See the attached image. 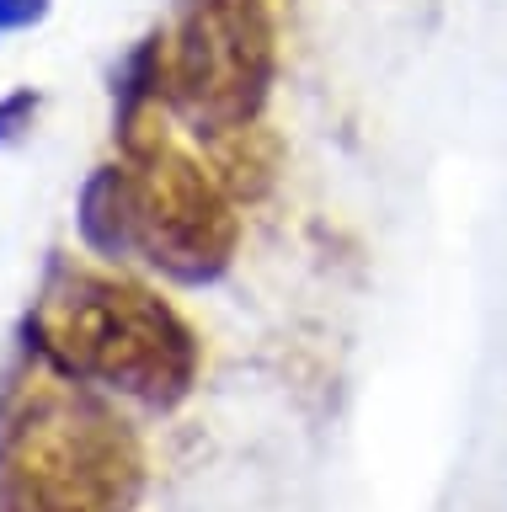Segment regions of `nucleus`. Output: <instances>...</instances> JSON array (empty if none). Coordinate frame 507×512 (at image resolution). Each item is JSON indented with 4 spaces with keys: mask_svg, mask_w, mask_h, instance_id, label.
<instances>
[{
    "mask_svg": "<svg viewBox=\"0 0 507 512\" xmlns=\"http://www.w3.org/2000/svg\"><path fill=\"white\" fill-rule=\"evenodd\" d=\"M43 368L145 416H177L203 384V331L129 267L54 251L17 326Z\"/></svg>",
    "mask_w": 507,
    "mask_h": 512,
    "instance_id": "obj_1",
    "label": "nucleus"
},
{
    "mask_svg": "<svg viewBox=\"0 0 507 512\" xmlns=\"http://www.w3.org/2000/svg\"><path fill=\"white\" fill-rule=\"evenodd\" d=\"M150 448L129 406L43 368H0V512H139Z\"/></svg>",
    "mask_w": 507,
    "mask_h": 512,
    "instance_id": "obj_2",
    "label": "nucleus"
},
{
    "mask_svg": "<svg viewBox=\"0 0 507 512\" xmlns=\"http://www.w3.org/2000/svg\"><path fill=\"white\" fill-rule=\"evenodd\" d=\"M81 251L113 267H145L171 288H214L235 272L246 208L219 187L209 160L177 134L107 155L75 192Z\"/></svg>",
    "mask_w": 507,
    "mask_h": 512,
    "instance_id": "obj_3",
    "label": "nucleus"
},
{
    "mask_svg": "<svg viewBox=\"0 0 507 512\" xmlns=\"http://www.w3.org/2000/svg\"><path fill=\"white\" fill-rule=\"evenodd\" d=\"M171 38V107L193 139L262 123L283 70L278 0H182Z\"/></svg>",
    "mask_w": 507,
    "mask_h": 512,
    "instance_id": "obj_4",
    "label": "nucleus"
},
{
    "mask_svg": "<svg viewBox=\"0 0 507 512\" xmlns=\"http://www.w3.org/2000/svg\"><path fill=\"white\" fill-rule=\"evenodd\" d=\"M171 107V38L166 27H150L129 43V54L113 70V150H145V144L177 134Z\"/></svg>",
    "mask_w": 507,
    "mask_h": 512,
    "instance_id": "obj_5",
    "label": "nucleus"
},
{
    "mask_svg": "<svg viewBox=\"0 0 507 512\" xmlns=\"http://www.w3.org/2000/svg\"><path fill=\"white\" fill-rule=\"evenodd\" d=\"M209 171L219 176V187L230 192L241 208H257L278 192V176H283V134L273 123H246V128H230V134H214V139H198Z\"/></svg>",
    "mask_w": 507,
    "mask_h": 512,
    "instance_id": "obj_6",
    "label": "nucleus"
},
{
    "mask_svg": "<svg viewBox=\"0 0 507 512\" xmlns=\"http://www.w3.org/2000/svg\"><path fill=\"white\" fill-rule=\"evenodd\" d=\"M38 112H43V91L38 86H11L0 96V155L17 150V144L38 128Z\"/></svg>",
    "mask_w": 507,
    "mask_h": 512,
    "instance_id": "obj_7",
    "label": "nucleus"
},
{
    "mask_svg": "<svg viewBox=\"0 0 507 512\" xmlns=\"http://www.w3.org/2000/svg\"><path fill=\"white\" fill-rule=\"evenodd\" d=\"M54 0H0V38H11V32H33L49 22Z\"/></svg>",
    "mask_w": 507,
    "mask_h": 512,
    "instance_id": "obj_8",
    "label": "nucleus"
}]
</instances>
